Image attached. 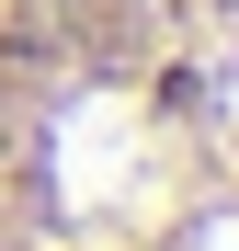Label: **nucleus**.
<instances>
[{"instance_id":"nucleus-1","label":"nucleus","mask_w":239,"mask_h":251,"mask_svg":"<svg viewBox=\"0 0 239 251\" xmlns=\"http://www.w3.org/2000/svg\"><path fill=\"white\" fill-rule=\"evenodd\" d=\"M0 251H239V0H0Z\"/></svg>"}]
</instances>
